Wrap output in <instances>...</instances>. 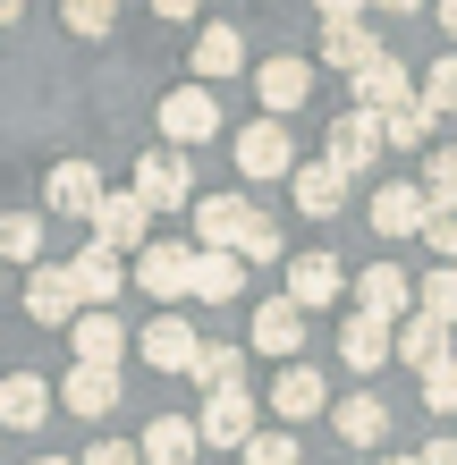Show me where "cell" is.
<instances>
[{"mask_svg":"<svg viewBox=\"0 0 457 465\" xmlns=\"http://www.w3.org/2000/svg\"><path fill=\"white\" fill-rule=\"evenodd\" d=\"M161 135H170V153L212 144V135H221V94L212 85H178L170 102H161Z\"/></svg>","mask_w":457,"mask_h":465,"instance_id":"1","label":"cell"},{"mask_svg":"<svg viewBox=\"0 0 457 465\" xmlns=\"http://www.w3.org/2000/svg\"><path fill=\"white\" fill-rule=\"evenodd\" d=\"M127 195H136L144 212H186V203H195L186 153H170V144H161V153H144V161H136V186H127Z\"/></svg>","mask_w":457,"mask_h":465,"instance_id":"2","label":"cell"},{"mask_svg":"<svg viewBox=\"0 0 457 465\" xmlns=\"http://www.w3.org/2000/svg\"><path fill=\"white\" fill-rule=\"evenodd\" d=\"M254 415H263V406L246 390H221V398H204V415H186V423H195V449H246Z\"/></svg>","mask_w":457,"mask_h":465,"instance_id":"3","label":"cell"},{"mask_svg":"<svg viewBox=\"0 0 457 465\" xmlns=\"http://www.w3.org/2000/svg\"><path fill=\"white\" fill-rule=\"evenodd\" d=\"M373 153H382V119L373 111H347V119H331V135H322V161H331L339 178H364Z\"/></svg>","mask_w":457,"mask_h":465,"instance_id":"4","label":"cell"},{"mask_svg":"<svg viewBox=\"0 0 457 465\" xmlns=\"http://www.w3.org/2000/svg\"><path fill=\"white\" fill-rule=\"evenodd\" d=\"M195 254H237V237H246V195H195Z\"/></svg>","mask_w":457,"mask_h":465,"instance_id":"5","label":"cell"},{"mask_svg":"<svg viewBox=\"0 0 457 465\" xmlns=\"http://www.w3.org/2000/svg\"><path fill=\"white\" fill-rule=\"evenodd\" d=\"M68 288H76V305H85V313H111V296L127 288V262L111 254V245H85V254L68 262Z\"/></svg>","mask_w":457,"mask_h":465,"instance_id":"6","label":"cell"},{"mask_svg":"<svg viewBox=\"0 0 457 465\" xmlns=\"http://www.w3.org/2000/svg\"><path fill=\"white\" fill-rule=\"evenodd\" d=\"M186 271H195V245H136V271H127V280H136L144 296H161V305H178Z\"/></svg>","mask_w":457,"mask_h":465,"instance_id":"7","label":"cell"},{"mask_svg":"<svg viewBox=\"0 0 457 465\" xmlns=\"http://www.w3.org/2000/svg\"><path fill=\"white\" fill-rule=\"evenodd\" d=\"M356 313L382 322V331H390V322H407L415 313V280H407V271H390V262H373L364 280H356Z\"/></svg>","mask_w":457,"mask_h":465,"instance_id":"8","label":"cell"},{"mask_svg":"<svg viewBox=\"0 0 457 465\" xmlns=\"http://www.w3.org/2000/svg\"><path fill=\"white\" fill-rule=\"evenodd\" d=\"M407 102H415V76L398 68L390 51H373V60L356 68V111H373V119H382V111H407Z\"/></svg>","mask_w":457,"mask_h":465,"instance_id":"9","label":"cell"},{"mask_svg":"<svg viewBox=\"0 0 457 465\" xmlns=\"http://www.w3.org/2000/svg\"><path fill=\"white\" fill-rule=\"evenodd\" d=\"M237 170H246V178H288V170H297L288 127H280V119H254L246 135H237Z\"/></svg>","mask_w":457,"mask_h":465,"instance_id":"10","label":"cell"},{"mask_svg":"<svg viewBox=\"0 0 457 465\" xmlns=\"http://www.w3.org/2000/svg\"><path fill=\"white\" fill-rule=\"evenodd\" d=\"M25 313H35L43 331H68V322L85 313L76 288H68V262H35V280H25Z\"/></svg>","mask_w":457,"mask_h":465,"instance_id":"11","label":"cell"},{"mask_svg":"<svg viewBox=\"0 0 457 465\" xmlns=\"http://www.w3.org/2000/svg\"><path fill=\"white\" fill-rule=\"evenodd\" d=\"M144 229H153V212H144L136 195H102V203H94V245H111L119 262L144 245Z\"/></svg>","mask_w":457,"mask_h":465,"instance_id":"12","label":"cell"},{"mask_svg":"<svg viewBox=\"0 0 457 465\" xmlns=\"http://www.w3.org/2000/svg\"><path fill=\"white\" fill-rule=\"evenodd\" d=\"M51 406H68V415H111L119 406V372H102V364H68V381L51 390Z\"/></svg>","mask_w":457,"mask_h":465,"instance_id":"13","label":"cell"},{"mask_svg":"<svg viewBox=\"0 0 457 465\" xmlns=\"http://www.w3.org/2000/svg\"><path fill=\"white\" fill-rule=\"evenodd\" d=\"M195 331H186V322L178 313H161V322H144V331H136V355H144V364L153 372H186V364H195Z\"/></svg>","mask_w":457,"mask_h":465,"instance_id":"14","label":"cell"},{"mask_svg":"<svg viewBox=\"0 0 457 465\" xmlns=\"http://www.w3.org/2000/svg\"><path fill=\"white\" fill-rule=\"evenodd\" d=\"M68 347H76V364H102V372H119L127 331H119V313H76V322H68Z\"/></svg>","mask_w":457,"mask_h":465,"instance_id":"15","label":"cell"},{"mask_svg":"<svg viewBox=\"0 0 457 465\" xmlns=\"http://www.w3.org/2000/svg\"><path fill=\"white\" fill-rule=\"evenodd\" d=\"M0 423L9 431H43L51 423V381L43 372H9L0 381Z\"/></svg>","mask_w":457,"mask_h":465,"instance_id":"16","label":"cell"},{"mask_svg":"<svg viewBox=\"0 0 457 465\" xmlns=\"http://www.w3.org/2000/svg\"><path fill=\"white\" fill-rule=\"evenodd\" d=\"M423 212H432V195H423L415 178H398V186L373 195V229L382 237H423Z\"/></svg>","mask_w":457,"mask_h":465,"instance_id":"17","label":"cell"},{"mask_svg":"<svg viewBox=\"0 0 457 465\" xmlns=\"http://www.w3.org/2000/svg\"><path fill=\"white\" fill-rule=\"evenodd\" d=\"M331 406V381H322L313 364H288L280 381H272V415L280 423H305V415H322Z\"/></svg>","mask_w":457,"mask_h":465,"instance_id":"18","label":"cell"},{"mask_svg":"<svg viewBox=\"0 0 457 465\" xmlns=\"http://www.w3.org/2000/svg\"><path fill=\"white\" fill-rule=\"evenodd\" d=\"M254 94H263V111H272V119L297 111V102L313 94V60H263L254 68Z\"/></svg>","mask_w":457,"mask_h":465,"instance_id":"19","label":"cell"},{"mask_svg":"<svg viewBox=\"0 0 457 465\" xmlns=\"http://www.w3.org/2000/svg\"><path fill=\"white\" fill-rule=\"evenodd\" d=\"M288 305H297V313L339 305V262L331 254H297V262H288Z\"/></svg>","mask_w":457,"mask_h":465,"instance_id":"20","label":"cell"},{"mask_svg":"<svg viewBox=\"0 0 457 465\" xmlns=\"http://www.w3.org/2000/svg\"><path fill=\"white\" fill-rule=\"evenodd\" d=\"M390 355H407L415 372H432L441 355H449V322H432V313H407V322H390Z\"/></svg>","mask_w":457,"mask_h":465,"instance_id":"21","label":"cell"},{"mask_svg":"<svg viewBox=\"0 0 457 465\" xmlns=\"http://www.w3.org/2000/svg\"><path fill=\"white\" fill-rule=\"evenodd\" d=\"M43 195H51V212H68V221H94V203H102V178H94V161H60Z\"/></svg>","mask_w":457,"mask_h":465,"instance_id":"22","label":"cell"},{"mask_svg":"<svg viewBox=\"0 0 457 465\" xmlns=\"http://www.w3.org/2000/svg\"><path fill=\"white\" fill-rule=\"evenodd\" d=\"M144 465H195V423L186 415H153L144 423V440H136Z\"/></svg>","mask_w":457,"mask_h":465,"instance_id":"23","label":"cell"},{"mask_svg":"<svg viewBox=\"0 0 457 465\" xmlns=\"http://www.w3.org/2000/svg\"><path fill=\"white\" fill-rule=\"evenodd\" d=\"M339 364L347 372H382L390 364V331H382V322H364V313H347L339 322Z\"/></svg>","mask_w":457,"mask_h":465,"instance_id":"24","label":"cell"},{"mask_svg":"<svg viewBox=\"0 0 457 465\" xmlns=\"http://www.w3.org/2000/svg\"><path fill=\"white\" fill-rule=\"evenodd\" d=\"M331 423H339V440H347V449H373V440H390V406L373 398V390L339 398V415H331Z\"/></svg>","mask_w":457,"mask_h":465,"instance_id":"25","label":"cell"},{"mask_svg":"<svg viewBox=\"0 0 457 465\" xmlns=\"http://www.w3.org/2000/svg\"><path fill=\"white\" fill-rule=\"evenodd\" d=\"M288 178H297V212H305V221H339L347 178L331 170V161H305V170H288Z\"/></svg>","mask_w":457,"mask_h":465,"instance_id":"26","label":"cell"},{"mask_svg":"<svg viewBox=\"0 0 457 465\" xmlns=\"http://www.w3.org/2000/svg\"><path fill=\"white\" fill-rule=\"evenodd\" d=\"M254 347H263V355H297V347H305V313L288 305V296L254 305Z\"/></svg>","mask_w":457,"mask_h":465,"instance_id":"27","label":"cell"},{"mask_svg":"<svg viewBox=\"0 0 457 465\" xmlns=\"http://www.w3.org/2000/svg\"><path fill=\"white\" fill-rule=\"evenodd\" d=\"M186 372H195V390H204V398H221V390H246V347H212V339H204Z\"/></svg>","mask_w":457,"mask_h":465,"instance_id":"28","label":"cell"},{"mask_svg":"<svg viewBox=\"0 0 457 465\" xmlns=\"http://www.w3.org/2000/svg\"><path fill=\"white\" fill-rule=\"evenodd\" d=\"M237 288H246V262L237 254H195V271H186V296H204V305H229Z\"/></svg>","mask_w":457,"mask_h":465,"instance_id":"29","label":"cell"},{"mask_svg":"<svg viewBox=\"0 0 457 465\" xmlns=\"http://www.w3.org/2000/svg\"><path fill=\"white\" fill-rule=\"evenodd\" d=\"M246 68V43H237V25H204L195 35V76L212 85V76H237Z\"/></svg>","mask_w":457,"mask_h":465,"instance_id":"30","label":"cell"},{"mask_svg":"<svg viewBox=\"0 0 457 465\" xmlns=\"http://www.w3.org/2000/svg\"><path fill=\"white\" fill-rule=\"evenodd\" d=\"M373 51H382V43H373L364 25H322V68H339V76H356V68L373 60Z\"/></svg>","mask_w":457,"mask_h":465,"instance_id":"31","label":"cell"},{"mask_svg":"<svg viewBox=\"0 0 457 465\" xmlns=\"http://www.w3.org/2000/svg\"><path fill=\"white\" fill-rule=\"evenodd\" d=\"M432 111H423V102H407V111H382V144H398V153H423L432 144Z\"/></svg>","mask_w":457,"mask_h":465,"instance_id":"32","label":"cell"},{"mask_svg":"<svg viewBox=\"0 0 457 465\" xmlns=\"http://www.w3.org/2000/svg\"><path fill=\"white\" fill-rule=\"evenodd\" d=\"M0 254L9 262H43V212H0Z\"/></svg>","mask_w":457,"mask_h":465,"instance_id":"33","label":"cell"},{"mask_svg":"<svg viewBox=\"0 0 457 465\" xmlns=\"http://www.w3.org/2000/svg\"><path fill=\"white\" fill-rule=\"evenodd\" d=\"M415 313L457 322V262H441V271H423V280H415Z\"/></svg>","mask_w":457,"mask_h":465,"instance_id":"34","label":"cell"},{"mask_svg":"<svg viewBox=\"0 0 457 465\" xmlns=\"http://www.w3.org/2000/svg\"><path fill=\"white\" fill-rule=\"evenodd\" d=\"M415 102H423V111H432V119H449V111H457V51H449V60H432V68H423Z\"/></svg>","mask_w":457,"mask_h":465,"instance_id":"35","label":"cell"},{"mask_svg":"<svg viewBox=\"0 0 457 465\" xmlns=\"http://www.w3.org/2000/svg\"><path fill=\"white\" fill-rule=\"evenodd\" d=\"M423 195H432V203H457V144H423Z\"/></svg>","mask_w":457,"mask_h":465,"instance_id":"36","label":"cell"},{"mask_svg":"<svg viewBox=\"0 0 457 465\" xmlns=\"http://www.w3.org/2000/svg\"><path fill=\"white\" fill-rule=\"evenodd\" d=\"M237 262H280V221H272V212H246V237H237Z\"/></svg>","mask_w":457,"mask_h":465,"instance_id":"37","label":"cell"},{"mask_svg":"<svg viewBox=\"0 0 457 465\" xmlns=\"http://www.w3.org/2000/svg\"><path fill=\"white\" fill-rule=\"evenodd\" d=\"M60 17H68V35H111V17H119V0H60Z\"/></svg>","mask_w":457,"mask_h":465,"instance_id":"38","label":"cell"},{"mask_svg":"<svg viewBox=\"0 0 457 465\" xmlns=\"http://www.w3.org/2000/svg\"><path fill=\"white\" fill-rule=\"evenodd\" d=\"M423 406H432V415H457V355H441V364L423 372Z\"/></svg>","mask_w":457,"mask_h":465,"instance_id":"39","label":"cell"},{"mask_svg":"<svg viewBox=\"0 0 457 465\" xmlns=\"http://www.w3.org/2000/svg\"><path fill=\"white\" fill-rule=\"evenodd\" d=\"M237 457H246V465H305V457H297V440H288V431H254V440L237 449Z\"/></svg>","mask_w":457,"mask_h":465,"instance_id":"40","label":"cell"},{"mask_svg":"<svg viewBox=\"0 0 457 465\" xmlns=\"http://www.w3.org/2000/svg\"><path fill=\"white\" fill-rule=\"evenodd\" d=\"M423 237H432L441 262H457V203H432V212H423Z\"/></svg>","mask_w":457,"mask_h":465,"instance_id":"41","label":"cell"},{"mask_svg":"<svg viewBox=\"0 0 457 465\" xmlns=\"http://www.w3.org/2000/svg\"><path fill=\"white\" fill-rule=\"evenodd\" d=\"M76 465H144V457H136V449H127V440H94L85 457H76Z\"/></svg>","mask_w":457,"mask_h":465,"instance_id":"42","label":"cell"},{"mask_svg":"<svg viewBox=\"0 0 457 465\" xmlns=\"http://www.w3.org/2000/svg\"><path fill=\"white\" fill-rule=\"evenodd\" d=\"M322 25H364V0H313Z\"/></svg>","mask_w":457,"mask_h":465,"instance_id":"43","label":"cell"},{"mask_svg":"<svg viewBox=\"0 0 457 465\" xmlns=\"http://www.w3.org/2000/svg\"><path fill=\"white\" fill-rule=\"evenodd\" d=\"M195 9H204V0H153V17H170V25H178V17H195Z\"/></svg>","mask_w":457,"mask_h":465,"instance_id":"44","label":"cell"},{"mask_svg":"<svg viewBox=\"0 0 457 465\" xmlns=\"http://www.w3.org/2000/svg\"><path fill=\"white\" fill-rule=\"evenodd\" d=\"M415 465H457V440H432V449H423Z\"/></svg>","mask_w":457,"mask_h":465,"instance_id":"45","label":"cell"},{"mask_svg":"<svg viewBox=\"0 0 457 465\" xmlns=\"http://www.w3.org/2000/svg\"><path fill=\"white\" fill-rule=\"evenodd\" d=\"M364 9H382V17H407V9H423V0H364Z\"/></svg>","mask_w":457,"mask_h":465,"instance_id":"46","label":"cell"},{"mask_svg":"<svg viewBox=\"0 0 457 465\" xmlns=\"http://www.w3.org/2000/svg\"><path fill=\"white\" fill-rule=\"evenodd\" d=\"M25 17V0H0V25H17Z\"/></svg>","mask_w":457,"mask_h":465,"instance_id":"47","label":"cell"},{"mask_svg":"<svg viewBox=\"0 0 457 465\" xmlns=\"http://www.w3.org/2000/svg\"><path fill=\"white\" fill-rule=\"evenodd\" d=\"M441 25H449V43H457V0H441Z\"/></svg>","mask_w":457,"mask_h":465,"instance_id":"48","label":"cell"},{"mask_svg":"<svg viewBox=\"0 0 457 465\" xmlns=\"http://www.w3.org/2000/svg\"><path fill=\"white\" fill-rule=\"evenodd\" d=\"M35 465H68V457H35Z\"/></svg>","mask_w":457,"mask_h":465,"instance_id":"49","label":"cell"},{"mask_svg":"<svg viewBox=\"0 0 457 465\" xmlns=\"http://www.w3.org/2000/svg\"><path fill=\"white\" fill-rule=\"evenodd\" d=\"M382 465H415V457H382Z\"/></svg>","mask_w":457,"mask_h":465,"instance_id":"50","label":"cell"}]
</instances>
